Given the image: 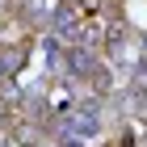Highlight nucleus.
Returning a JSON list of instances; mask_svg holds the SVG:
<instances>
[{"instance_id": "1", "label": "nucleus", "mask_w": 147, "mask_h": 147, "mask_svg": "<svg viewBox=\"0 0 147 147\" xmlns=\"http://www.w3.org/2000/svg\"><path fill=\"white\" fill-rule=\"evenodd\" d=\"M63 130H67V139L76 135V143L80 139H92L97 135V130H101V118H97V109H71V118H67V126H63Z\"/></svg>"}, {"instance_id": "2", "label": "nucleus", "mask_w": 147, "mask_h": 147, "mask_svg": "<svg viewBox=\"0 0 147 147\" xmlns=\"http://www.w3.org/2000/svg\"><path fill=\"white\" fill-rule=\"evenodd\" d=\"M55 34L63 38V42H71L76 46V38H80V17H76V9H55Z\"/></svg>"}, {"instance_id": "3", "label": "nucleus", "mask_w": 147, "mask_h": 147, "mask_svg": "<svg viewBox=\"0 0 147 147\" xmlns=\"http://www.w3.org/2000/svg\"><path fill=\"white\" fill-rule=\"evenodd\" d=\"M63 67H67L71 76H88V71H92V55L84 51V46H71L67 59H63Z\"/></svg>"}, {"instance_id": "4", "label": "nucleus", "mask_w": 147, "mask_h": 147, "mask_svg": "<svg viewBox=\"0 0 147 147\" xmlns=\"http://www.w3.org/2000/svg\"><path fill=\"white\" fill-rule=\"evenodd\" d=\"M97 4H101V0H80V9H88V13L97 9Z\"/></svg>"}, {"instance_id": "5", "label": "nucleus", "mask_w": 147, "mask_h": 147, "mask_svg": "<svg viewBox=\"0 0 147 147\" xmlns=\"http://www.w3.org/2000/svg\"><path fill=\"white\" fill-rule=\"evenodd\" d=\"M0 147H13V143H0Z\"/></svg>"}]
</instances>
